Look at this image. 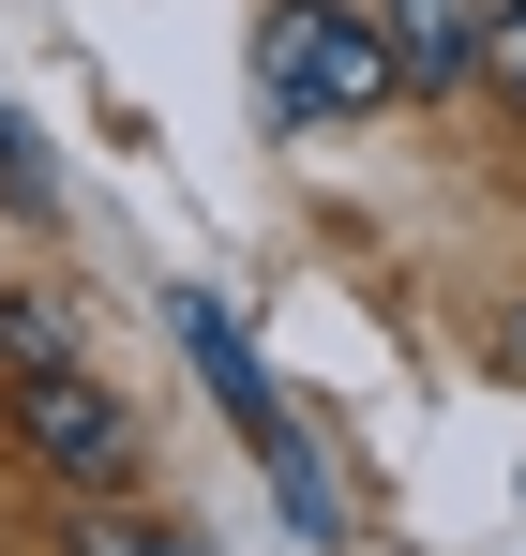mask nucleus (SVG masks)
<instances>
[{
    "label": "nucleus",
    "mask_w": 526,
    "mask_h": 556,
    "mask_svg": "<svg viewBox=\"0 0 526 556\" xmlns=\"http://www.w3.org/2000/svg\"><path fill=\"white\" fill-rule=\"evenodd\" d=\"M61 556H211V542H180V527H151V511H121V496H76Z\"/></svg>",
    "instance_id": "5"
},
{
    "label": "nucleus",
    "mask_w": 526,
    "mask_h": 556,
    "mask_svg": "<svg viewBox=\"0 0 526 556\" xmlns=\"http://www.w3.org/2000/svg\"><path fill=\"white\" fill-rule=\"evenodd\" d=\"M15 437L46 481H76V496H121V466H136V406L76 362H15Z\"/></svg>",
    "instance_id": "3"
},
{
    "label": "nucleus",
    "mask_w": 526,
    "mask_h": 556,
    "mask_svg": "<svg viewBox=\"0 0 526 556\" xmlns=\"http://www.w3.org/2000/svg\"><path fill=\"white\" fill-rule=\"evenodd\" d=\"M481 91L526 105V0H481Z\"/></svg>",
    "instance_id": "6"
},
{
    "label": "nucleus",
    "mask_w": 526,
    "mask_h": 556,
    "mask_svg": "<svg viewBox=\"0 0 526 556\" xmlns=\"http://www.w3.org/2000/svg\"><path fill=\"white\" fill-rule=\"evenodd\" d=\"M166 331H180V362L211 376V406L241 421V452L271 466V496H286V527H301V542H347V481H331V452H316V437L286 421V391H271V362L241 346V316H226L211 286H166Z\"/></svg>",
    "instance_id": "1"
},
{
    "label": "nucleus",
    "mask_w": 526,
    "mask_h": 556,
    "mask_svg": "<svg viewBox=\"0 0 526 556\" xmlns=\"http://www.w3.org/2000/svg\"><path fill=\"white\" fill-rule=\"evenodd\" d=\"M0 195H15V211H46V195H61V181H46V136H30L15 105H0Z\"/></svg>",
    "instance_id": "7"
},
{
    "label": "nucleus",
    "mask_w": 526,
    "mask_h": 556,
    "mask_svg": "<svg viewBox=\"0 0 526 556\" xmlns=\"http://www.w3.org/2000/svg\"><path fill=\"white\" fill-rule=\"evenodd\" d=\"M0 362H61V331H46L30 301H0Z\"/></svg>",
    "instance_id": "8"
},
{
    "label": "nucleus",
    "mask_w": 526,
    "mask_h": 556,
    "mask_svg": "<svg viewBox=\"0 0 526 556\" xmlns=\"http://www.w3.org/2000/svg\"><path fill=\"white\" fill-rule=\"evenodd\" d=\"M256 105L286 136H331V121H376V105H406V91H391L376 15H347V0H271L256 15Z\"/></svg>",
    "instance_id": "2"
},
{
    "label": "nucleus",
    "mask_w": 526,
    "mask_h": 556,
    "mask_svg": "<svg viewBox=\"0 0 526 556\" xmlns=\"http://www.w3.org/2000/svg\"><path fill=\"white\" fill-rule=\"evenodd\" d=\"M376 46H391V91H466L481 76V0H376Z\"/></svg>",
    "instance_id": "4"
}]
</instances>
